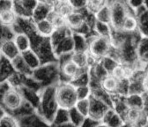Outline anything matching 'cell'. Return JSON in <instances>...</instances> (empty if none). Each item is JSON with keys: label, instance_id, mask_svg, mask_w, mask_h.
<instances>
[{"label": "cell", "instance_id": "cell-1", "mask_svg": "<svg viewBox=\"0 0 148 127\" xmlns=\"http://www.w3.org/2000/svg\"><path fill=\"white\" fill-rule=\"evenodd\" d=\"M40 95L41 102L37 113L46 122L51 124L59 108L57 100V86H49L44 87L41 91Z\"/></svg>", "mask_w": 148, "mask_h": 127}, {"label": "cell", "instance_id": "cell-2", "mask_svg": "<svg viewBox=\"0 0 148 127\" xmlns=\"http://www.w3.org/2000/svg\"><path fill=\"white\" fill-rule=\"evenodd\" d=\"M59 71L58 63H49L41 65L33 71L31 76L44 88L49 86H57L59 83Z\"/></svg>", "mask_w": 148, "mask_h": 127}, {"label": "cell", "instance_id": "cell-3", "mask_svg": "<svg viewBox=\"0 0 148 127\" xmlns=\"http://www.w3.org/2000/svg\"><path fill=\"white\" fill-rule=\"evenodd\" d=\"M57 100L61 108L69 110L72 107H75L78 102L76 87L71 83L59 82L57 85Z\"/></svg>", "mask_w": 148, "mask_h": 127}, {"label": "cell", "instance_id": "cell-4", "mask_svg": "<svg viewBox=\"0 0 148 127\" xmlns=\"http://www.w3.org/2000/svg\"><path fill=\"white\" fill-rule=\"evenodd\" d=\"M112 47L110 38L95 35L88 41L87 53L100 61L103 57L108 55Z\"/></svg>", "mask_w": 148, "mask_h": 127}, {"label": "cell", "instance_id": "cell-5", "mask_svg": "<svg viewBox=\"0 0 148 127\" xmlns=\"http://www.w3.org/2000/svg\"><path fill=\"white\" fill-rule=\"evenodd\" d=\"M23 102V98L18 92L17 88H14L12 86L10 87V89L5 93L3 102L1 103V106L3 110L5 111L6 114H10L12 111H13L16 108H18L21 105Z\"/></svg>", "mask_w": 148, "mask_h": 127}, {"label": "cell", "instance_id": "cell-6", "mask_svg": "<svg viewBox=\"0 0 148 127\" xmlns=\"http://www.w3.org/2000/svg\"><path fill=\"white\" fill-rule=\"evenodd\" d=\"M38 4V0H14L13 11L18 17L31 18L34 10Z\"/></svg>", "mask_w": 148, "mask_h": 127}, {"label": "cell", "instance_id": "cell-7", "mask_svg": "<svg viewBox=\"0 0 148 127\" xmlns=\"http://www.w3.org/2000/svg\"><path fill=\"white\" fill-rule=\"evenodd\" d=\"M18 127H51L50 124L46 122L37 111L32 114L16 119Z\"/></svg>", "mask_w": 148, "mask_h": 127}, {"label": "cell", "instance_id": "cell-8", "mask_svg": "<svg viewBox=\"0 0 148 127\" xmlns=\"http://www.w3.org/2000/svg\"><path fill=\"white\" fill-rule=\"evenodd\" d=\"M89 101H90V108H89L88 117L101 121L103 116L109 108V107L105 102H101V100L97 99L92 95L89 97Z\"/></svg>", "mask_w": 148, "mask_h": 127}, {"label": "cell", "instance_id": "cell-9", "mask_svg": "<svg viewBox=\"0 0 148 127\" xmlns=\"http://www.w3.org/2000/svg\"><path fill=\"white\" fill-rule=\"evenodd\" d=\"M135 16L138 21V32L142 37H148V11L143 5L137 9Z\"/></svg>", "mask_w": 148, "mask_h": 127}, {"label": "cell", "instance_id": "cell-10", "mask_svg": "<svg viewBox=\"0 0 148 127\" xmlns=\"http://www.w3.org/2000/svg\"><path fill=\"white\" fill-rule=\"evenodd\" d=\"M18 90V92L21 93L22 98L24 101L27 102L28 103H30L37 111L38 108L40 106V102H41V95L40 93L34 91L32 89H29L26 86H20L17 88Z\"/></svg>", "mask_w": 148, "mask_h": 127}, {"label": "cell", "instance_id": "cell-11", "mask_svg": "<svg viewBox=\"0 0 148 127\" xmlns=\"http://www.w3.org/2000/svg\"><path fill=\"white\" fill-rule=\"evenodd\" d=\"M84 23V16L79 11H73L65 18V24L72 31V33L76 32Z\"/></svg>", "mask_w": 148, "mask_h": 127}, {"label": "cell", "instance_id": "cell-12", "mask_svg": "<svg viewBox=\"0 0 148 127\" xmlns=\"http://www.w3.org/2000/svg\"><path fill=\"white\" fill-rule=\"evenodd\" d=\"M16 71L10 59L3 57L0 61V83L8 81Z\"/></svg>", "mask_w": 148, "mask_h": 127}, {"label": "cell", "instance_id": "cell-13", "mask_svg": "<svg viewBox=\"0 0 148 127\" xmlns=\"http://www.w3.org/2000/svg\"><path fill=\"white\" fill-rule=\"evenodd\" d=\"M0 51H1L3 57L10 59L11 61L18 55H21V52L13 40H8L4 42L0 45Z\"/></svg>", "mask_w": 148, "mask_h": 127}, {"label": "cell", "instance_id": "cell-14", "mask_svg": "<svg viewBox=\"0 0 148 127\" xmlns=\"http://www.w3.org/2000/svg\"><path fill=\"white\" fill-rule=\"evenodd\" d=\"M54 52L58 58L61 55H64V54L74 52V43L72 39V34L66 36L61 43H59L54 48Z\"/></svg>", "mask_w": 148, "mask_h": 127}, {"label": "cell", "instance_id": "cell-15", "mask_svg": "<svg viewBox=\"0 0 148 127\" xmlns=\"http://www.w3.org/2000/svg\"><path fill=\"white\" fill-rule=\"evenodd\" d=\"M113 96V107L112 108H114V111L119 114L123 119L125 121L126 117L128 115V112L130 111V108L126 102L125 100V96H122V95H112Z\"/></svg>", "mask_w": 148, "mask_h": 127}, {"label": "cell", "instance_id": "cell-16", "mask_svg": "<svg viewBox=\"0 0 148 127\" xmlns=\"http://www.w3.org/2000/svg\"><path fill=\"white\" fill-rule=\"evenodd\" d=\"M101 122L109 127H120L124 120L119 114H117L114 111V108H109L103 116Z\"/></svg>", "mask_w": 148, "mask_h": 127}, {"label": "cell", "instance_id": "cell-17", "mask_svg": "<svg viewBox=\"0 0 148 127\" xmlns=\"http://www.w3.org/2000/svg\"><path fill=\"white\" fill-rule=\"evenodd\" d=\"M35 30L40 35L43 36V37H50L53 32L55 31L56 27L51 23V21L49 19H45L40 21L34 22Z\"/></svg>", "mask_w": 148, "mask_h": 127}, {"label": "cell", "instance_id": "cell-18", "mask_svg": "<svg viewBox=\"0 0 148 127\" xmlns=\"http://www.w3.org/2000/svg\"><path fill=\"white\" fill-rule=\"evenodd\" d=\"M52 9H53L52 7H50L45 4L39 3L38 5H37L35 7V9L34 10L32 16H31V19L33 20L34 22H37V21L48 19Z\"/></svg>", "mask_w": 148, "mask_h": 127}, {"label": "cell", "instance_id": "cell-19", "mask_svg": "<svg viewBox=\"0 0 148 127\" xmlns=\"http://www.w3.org/2000/svg\"><path fill=\"white\" fill-rule=\"evenodd\" d=\"M71 34H72V31L67 26L56 28L55 31L53 32V34H51V36L49 37L51 44L53 46V49L57 46L59 43H61L66 37V36H68V35H70Z\"/></svg>", "mask_w": 148, "mask_h": 127}, {"label": "cell", "instance_id": "cell-20", "mask_svg": "<svg viewBox=\"0 0 148 127\" xmlns=\"http://www.w3.org/2000/svg\"><path fill=\"white\" fill-rule=\"evenodd\" d=\"M90 82V75H89V68H80L78 74L72 79L71 84L75 87L81 86H89Z\"/></svg>", "mask_w": 148, "mask_h": 127}, {"label": "cell", "instance_id": "cell-21", "mask_svg": "<svg viewBox=\"0 0 148 127\" xmlns=\"http://www.w3.org/2000/svg\"><path fill=\"white\" fill-rule=\"evenodd\" d=\"M21 55L22 56L23 59L25 60V62L27 63V65L29 66V68L32 71L35 70L36 68H38L42 65L38 55H37V54L31 49L21 53Z\"/></svg>", "mask_w": 148, "mask_h": 127}, {"label": "cell", "instance_id": "cell-22", "mask_svg": "<svg viewBox=\"0 0 148 127\" xmlns=\"http://www.w3.org/2000/svg\"><path fill=\"white\" fill-rule=\"evenodd\" d=\"M92 95H94L97 99L105 102L109 108L113 107V96L111 94L107 92L106 90L101 86L95 88H92Z\"/></svg>", "mask_w": 148, "mask_h": 127}, {"label": "cell", "instance_id": "cell-23", "mask_svg": "<svg viewBox=\"0 0 148 127\" xmlns=\"http://www.w3.org/2000/svg\"><path fill=\"white\" fill-rule=\"evenodd\" d=\"M34 111H36L35 108L30 103H28L27 102H26V101L23 100L21 105L18 107V108H16V110H14L13 111H12L9 115L11 117H12L13 118L18 119V118H20L21 117H24V116L32 114Z\"/></svg>", "mask_w": 148, "mask_h": 127}, {"label": "cell", "instance_id": "cell-24", "mask_svg": "<svg viewBox=\"0 0 148 127\" xmlns=\"http://www.w3.org/2000/svg\"><path fill=\"white\" fill-rule=\"evenodd\" d=\"M13 41L16 43V45H17V47H18V50H20L21 53L31 49L30 39L28 37V35L24 34V33L15 34Z\"/></svg>", "mask_w": 148, "mask_h": 127}, {"label": "cell", "instance_id": "cell-25", "mask_svg": "<svg viewBox=\"0 0 148 127\" xmlns=\"http://www.w3.org/2000/svg\"><path fill=\"white\" fill-rule=\"evenodd\" d=\"M12 65L15 69V71L18 73H21L24 75H32L33 71L29 68V66L27 65V63L25 62V60L23 59L21 55H18V57H16L14 59L12 60Z\"/></svg>", "mask_w": 148, "mask_h": 127}, {"label": "cell", "instance_id": "cell-26", "mask_svg": "<svg viewBox=\"0 0 148 127\" xmlns=\"http://www.w3.org/2000/svg\"><path fill=\"white\" fill-rule=\"evenodd\" d=\"M72 39L74 43V51L87 52L88 42L85 35L78 33H72Z\"/></svg>", "mask_w": 148, "mask_h": 127}, {"label": "cell", "instance_id": "cell-27", "mask_svg": "<svg viewBox=\"0 0 148 127\" xmlns=\"http://www.w3.org/2000/svg\"><path fill=\"white\" fill-rule=\"evenodd\" d=\"M95 15L97 21L111 25V9L108 3L103 5L101 9H99L95 13Z\"/></svg>", "mask_w": 148, "mask_h": 127}, {"label": "cell", "instance_id": "cell-28", "mask_svg": "<svg viewBox=\"0 0 148 127\" xmlns=\"http://www.w3.org/2000/svg\"><path fill=\"white\" fill-rule=\"evenodd\" d=\"M121 30L127 33H134L138 31V21L134 12L131 13L126 18V20L122 25Z\"/></svg>", "mask_w": 148, "mask_h": 127}, {"label": "cell", "instance_id": "cell-29", "mask_svg": "<svg viewBox=\"0 0 148 127\" xmlns=\"http://www.w3.org/2000/svg\"><path fill=\"white\" fill-rule=\"evenodd\" d=\"M126 102L130 108L133 110H142L143 95L138 94H129L125 96Z\"/></svg>", "mask_w": 148, "mask_h": 127}, {"label": "cell", "instance_id": "cell-30", "mask_svg": "<svg viewBox=\"0 0 148 127\" xmlns=\"http://www.w3.org/2000/svg\"><path fill=\"white\" fill-rule=\"evenodd\" d=\"M70 122V117H69V110L64 108H61L59 107L58 110L56 113L53 122L51 123V127L52 126H56V125H59V124H63L65 123Z\"/></svg>", "mask_w": 148, "mask_h": 127}, {"label": "cell", "instance_id": "cell-31", "mask_svg": "<svg viewBox=\"0 0 148 127\" xmlns=\"http://www.w3.org/2000/svg\"><path fill=\"white\" fill-rule=\"evenodd\" d=\"M118 80L112 74H108L101 82V86L111 95H115L117 88Z\"/></svg>", "mask_w": 148, "mask_h": 127}, {"label": "cell", "instance_id": "cell-32", "mask_svg": "<svg viewBox=\"0 0 148 127\" xmlns=\"http://www.w3.org/2000/svg\"><path fill=\"white\" fill-rule=\"evenodd\" d=\"M100 62L101 63V65H103V67L105 68V70L107 71L108 74H113L116 68L120 65V62L116 58L111 57L109 55L103 57L100 60Z\"/></svg>", "mask_w": 148, "mask_h": 127}, {"label": "cell", "instance_id": "cell-33", "mask_svg": "<svg viewBox=\"0 0 148 127\" xmlns=\"http://www.w3.org/2000/svg\"><path fill=\"white\" fill-rule=\"evenodd\" d=\"M94 31L99 36H103V37L110 38L111 34L113 31V27L110 24L96 21L94 27Z\"/></svg>", "mask_w": 148, "mask_h": 127}, {"label": "cell", "instance_id": "cell-34", "mask_svg": "<svg viewBox=\"0 0 148 127\" xmlns=\"http://www.w3.org/2000/svg\"><path fill=\"white\" fill-rule=\"evenodd\" d=\"M17 18L18 16L13 11V9L1 12H0V23L7 27H12L16 21Z\"/></svg>", "mask_w": 148, "mask_h": 127}, {"label": "cell", "instance_id": "cell-35", "mask_svg": "<svg viewBox=\"0 0 148 127\" xmlns=\"http://www.w3.org/2000/svg\"><path fill=\"white\" fill-rule=\"evenodd\" d=\"M71 60L79 68L88 67V65H87L88 53L87 52H77V51H74L72 53Z\"/></svg>", "mask_w": 148, "mask_h": 127}, {"label": "cell", "instance_id": "cell-36", "mask_svg": "<svg viewBox=\"0 0 148 127\" xmlns=\"http://www.w3.org/2000/svg\"><path fill=\"white\" fill-rule=\"evenodd\" d=\"M53 10L64 18H66L70 13H71L74 11L73 8L69 4V2H62V1H58L56 4V5L53 7Z\"/></svg>", "mask_w": 148, "mask_h": 127}, {"label": "cell", "instance_id": "cell-37", "mask_svg": "<svg viewBox=\"0 0 148 127\" xmlns=\"http://www.w3.org/2000/svg\"><path fill=\"white\" fill-rule=\"evenodd\" d=\"M69 117H70V122L78 127L81 125V124L83 123L86 117L77 110L76 107H72L69 108Z\"/></svg>", "mask_w": 148, "mask_h": 127}, {"label": "cell", "instance_id": "cell-38", "mask_svg": "<svg viewBox=\"0 0 148 127\" xmlns=\"http://www.w3.org/2000/svg\"><path fill=\"white\" fill-rule=\"evenodd\" d=\"M15 33L11 27L5 26L0 23V45L8 40H13Z\"/></svg>", "mask_w": 148, "mask_h": 127}, {"label": "cell", "instance_id": "cell-39", "mask_svg": "<svg viewBox=\"0 0 148 127\" xmlns=\"http://www.w3.org/2000/svg\"><path fill=\"white\" fill-rule=\"evenodd\" d=\"M48 19L51 21V23L54 25V27L56 28H58V27H62L66 26V24H65V18L61 16L58 12H56L53 9H52L51 12L49 13Z\"/></svg>", "mask_w": 148, "mask_h": 127}, {"label": "cell", "instance_id": "cell-40", "mask_svg": "<svg viewBox=\"0 0 148 127\" xmlns=\"http://www.w3.org/2000/svg\"><path fill=\"white\" fill-rule=\"evenodd\" d=\"M129 78L128 79H123V80H118V84H117V88L116 91V95H122V96H126L129 95Z\"/></svg>", "mask_w": 148, "mask_h": 127}, {"label": "cell", "instance_id": "cell-41", "mask_svg": "<svg viewBox=\"0 0 148 127\" xmlns=\"http://www.w3.org/2000/svg\"><path fill=\"white\" fill-rule=\"evenodd\" d=\"M108 4V0H88L86 8L92 13H95L103 5Z\"/></svg>", "mask_w": 148, "mask_h": 127}, {"label": "cell", "instance_id": "cell-42", "mask_svg": "<svg viewBox=\"0 0 148 127\" xmlns=\"http://www.w3.org/2000/svg\"><path fill=\"white\" fill-rule=\"evenodd\" d=\"M75 107L77 110L85 117H88L89 115V108H90V101L89 98L87 99H82V100H78Z\"/></svg>", "mask_w": 148, "mask_h": 127}, {"label": "cell", "instance_id": "cell-43", "mask_svg": "<svg viewBox=\"0 0 148 127\" xmlns=\"http://www.w3.org/2000/svg\"><path fill=\"white\" fill-rule=\"evenodd\" d=\"M76 95L78 100L87 99L92 95V90L89 86H81L76 87Z\"/></svg>", "mask_w": 148, "mask_h": 127}, {"label": "cell", "instance_id": "cell-44", "mask_svg": "<svg viewBox=\"0 0 148 127\" xmlns=\"http://www.w3.org/2000/svg\"><path fill=\"white\" fill-rule=\"evenodd\" d=\"M0 127H18L15 118L8 114H5L0 119Z\"/></svg>", "mask_w": 148, "mask_h": 127}, {"label": "cell", "instance_id": "cell-45", "mask_svg": "<svg viewBox=\"0 0 148 127\" xmlns=\"http://www.w3.org/2000/svg\"><path fill=\"white\" fill-rule=\"evenodd\" d=\"M88 0H69V4L74 11H80L86 8Z\"/></svg>", "mask_w": 148, "mask_h": 127}, {"label": "cell", "instance_id": "cell-46", "mask_svg": "<svg viewBox=\"0 0 148 127\" xmlns=\"http://www.w3.org/2000/svg\"><path fill=\"white\" fill-rule=\"evenodd\" d=\"M138 57L143 53L148 51V37H141L137 45Z\"/></svg>", "mask_w": 148, "mask_h": 127}, {"label": "cell", "instance_id": "cell-47", "mask_svg": "<svg viewBox=\"0 0 148 127\" xmlns=\"http://www.w3.org/2000/svg\"><path fill=\"white\" fill-rule=\"evenodd\" d=\"M101 121L94 119L90 117H86L83 123L81 124V125L79 127H97L98 124L101 123Z\"/></svg>", "mask_w": 148, "mask_h": 127}, {"label": "cell", "instance_id": "cell-48", "mask_svg": "<svg viewBox=\"0 0 148 127\" xmlns=\"http://www.w3.org/2000/svg\"><path fill=\"white\" fill-rule=\"evenodd\" d=\"M13 9V1L12 0H0V12L12 10Z\"/></svg>", "mask_w": 148, "mask_h": 127}, {"label": "cell", "instance_id": "cell-49", "mask_svg": "<svg viewBox=\"0 0 148 127\" xmlns=\"http://www.w3.org/2000/svg\"><path fill=\"white\" fill-rule=\"evenodd\" d=\"M11 86H12L10 85V83L8 81L0 83V105H1V103L3 102V99H4V96H5V93L10 89Z\"/></svg>", "mask_w": 148, "mask_h": 127}, {"label": "cell", "instance_id": "cell-50", "mask_svg": "<svg viewBox=\"0 0 148 127\" xmlns=\"http://www.w3.org/2000/svg\"><path fill=\"white\" fill-rule=\"evenodd\" d=\"M127 4L132 10L135 12L137 9L144 5V1L143 0H127Z\"/></svg>", "mask_w": 148, "mask_h": 127}, {"label": "cell", "instance_id": "cell-51", "mask_svg": "<svg viewBox=\"0 0 148 127\" xmlns=\"http://www.w3.org/2000/svg\"><path fill=\"white\" fill-rule=\"evenodd\" d=\"M142 95H143V107H142V112L148 117V93L145 92Z\"/></svg>", "mask_w": 148, "mask_h": 127}, {"label": "cell", "instance_id": "cell-52", "mask_svg": "<svg viewBox=\"0 0 148 127\" xmlns=\"http://www.w3.org/2000/svg\"><path fill=\"white\" fill-rule=\"evenodd\" d=\"M139 62L145 68L148 66V51L143 53L142 55L139 56Z\"/></svg>", "mask_w": 148, "mask_h": 127}, {"label": "cell", "instance_id": "cell-53", "mask_svg": "<svg viewBox=\"0 0 148 127\" xmlns=\"http://www.w3.org/2000/svg\"><path fill=\"white\" fill-rule=\"evenodd\" d=\"M38 1H39V3L45 4V5L53 8L56 5V4L58 2V0H38Z\"/></svg>", "mask_w": 148, "mask_h": 127}, {"label": "cell", "instance_id": "cell-54", "mask_svg": "<svg viewBox=\"0 0 148 127\" xmlns=\"http://www.w3.org/2000/svg\"><path fill=\"white\" fill-rule=\"evenodd\" d=\"M145 80H144V84H145V92L148 93V66H146L145 68Z\"/></svg>", "mask_w": 148, "mask_h": 127}, {"label": "cell", "instance_id": "cell-55", "mask_svg": "<svg viewBox=\"0 0 148 127\" xmlns=\"http://www.w3.org/2000/svg\"><path fill=\"white\" fill-rule=\"evenodd\" d=\"M52 127H78L76 125H74L73 124H71V122L63 124H59V125H56V126H52Z\"/></svg>", "mask_w": 148, "mask_h": 127}, {"label": "cell", "instance_id": "cell-56", "mask_svg": "<svg viewBox=\"0 0 148 127\" xmlns=\"http://www.w3.org/2000/svg\"><path fill=\"white\" fill-rule=\"evenodd\" d=\"M120 127H134V126H133V124H131L130 122L124 121V122L121 124V126H120Z\"/></svg>", "mask_w": 148, "mask_h": 127}, {"label": "cell", "instance_id": "cell-57", "mask_svg": "<svg viewBox=\"0 0 148 127\" xmlns=\"http://www.w3.org/2000/svg\"><path fill=\"white\" fill-rule=\"evenodd\" d=\"M6 113H5V111L3 110V108L1 107V106H0V119H1L5 115Z\"/></svg>", "mask_w": 148, "mask_h": 127}, {"label": "cell", "instance_id": "cell-58", "mask_svg": "<svg viewBox=\"0 0 148 127\" xmlns=\"http://www.w3.org/2000/svg\"><path fill=\"white\" fill-rule=\"evenodd\" d=\"M97 127H109V126H108L107 124H105L104 123H102V122H101L99 124H98V126Z\"/></svg>", "mask_w": 148, "mask_h": 127}, {"label": "cell", "instance_id": "cell-59", "mask_svg": "<svg viewBox=\"0 0 148 127\" xmlns=\"http://www.w3.org/2000/svg\"><path fill=\"white\" fill-rule=\"evenodd\" d=\"M144 1V6L147 9V11H148V0H143Z\"/></svg>", "mask_w": 148, "mask_h": 127}, {"label": "cell", "instance_id": "cell-60", "mask_svg": "<svg viewBox=\"0 0 148 127\" xmlns=\"http://www.w3.org/2000/svg\"><path fill=\"white\" fill-rule=\"evenodd\" d=\"M2 58H3V55H2V53H1V51H0V61H1Z\"/></svg>", "mask_w": 148, "mask_h": 127}, {"label": "cell", "instance_id": "cell-61", "mask_svg": "<svg viewBox=\"0 0 148 127\" xmlns=\"http://www.w3.org/2000/svg\"><path fill=\"white\" fill-rule=\"evenodd\" d=\"M58 1H62V2H68L69 0H58Z\"/></svg>", "mask_w": 148, "mask_h": 127}, {"label": "cell", "instance_id": "cell-62", "mask_svg": "<svg viewBox=\"0 0 148 127\" xmlns=\"http://www.w3.org/2000/svg\"><path fill=\"white\" fill-rule=\"evenodd\" d=\"M144 127H148V122H147V124H145V125Z\"/></svg>", "mask_w": 148, "mask_h": 127}, {"label": "cell", "instance_id": "cell-63", "mask_svg": "<svg viewBox=\"0 0 148 127\" xmlns=\"http://www.w3.org/2000/svg\"><path fill=\"white\" fill-rule=\"evenodd\" d=\"M12 1H14V0H12Z\"/></svg>", "mask_w": 148, "mask_h": 127}]
</instances>
